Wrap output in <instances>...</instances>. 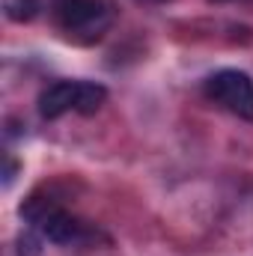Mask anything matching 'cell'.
Returning <instances> with one entry per match:
<instances>
[{
  "label": "cell",
  "mask_w": 253,
  "mask_h": 256,
  "mask_svg": "<svg viewBox=\"0 0 253 256\" xmlns=\"http://www.w3.org/2000/svg\"><path fill=\"white\" fill-rule=\"evenodd\" d=\"M39 9H42L39 0H3V12H6V18L15 21V24L33 21V18L39 15Z\"/></svg>",
  "instance_id": "6"
},
{
  "label": "cell",
  "mask_w": 253,
  "mask_h": 256,
  "mask_svg": "<svg viewBox=\"0 0 253 256\" xmlns=\"http://www.w3.org/2000/svg\"><path fill=\"white\" fill-rule=\"evenodd\" d=\"M206 96L230 114L253 120V80L238 68H220L206 80Z\"/></svg>",
  "instance_id": "3"
},
{
  "label": "cell",
  "mask_w": 253,
  "mask_h": 256,
  "mask_svg": "<svg viewBox=\"0 0 253 256\" xmlns=\"http://www.w3.org/2000/svg\"><path fill=\"white\" fill-rule=\"evenodd\" d=\"M104 98H108V90H104L102 84L80 80V90H78V104H74V110H78L80 116H92V114H98V108L104 104Z\"/></svg>",
  "instance_id": "5"
},
{
  "label": "cell",
  "mask_w": 253,
  "mask_h": 256,
  "mask_svg": "<svg viewBox=\"0 0 253 256\" xmlns=\"http://www.w3.org/2000/svg\"><path fill=\"white\" fill-rule=\"evenodd\" d=\"M21 218L27 224H33V230L54 242V244H74L80 242L84 236V224H78L68 212H63L57 202L51 200H42V196H30L24 206H21Z\"/></svg>",
  "instance_id": "1"
},
{
  "label": "cell",
  "mask_w": 253,
  "mask_h": 256,
  "mask_svg": "<svg viewBox=\"0 0 253 256\" xmlns=\"http://www.w3.org/2000/svg\"><path fill=\"white\" fill-rule=\"evenodd\" d=\"M57 18L68 36H74L80 42H92L108 30L110 9L104 0H60Z\"/></svg>",
  "instance_id": "2"
},
{
  "label": "cell",
  "mask_w": 253,
  "mask_h": 256,
  "mask_svg": "<svg viewBox=\"0 0 253 256\" xmlns=\"http://www.w3.org/2000/svg\"><path fill=\"white\" fill-rule=\"evenodd\" d=\"M18 256H42V242L36 232H21L18 236Z\"/></svg>",
  "instance_id": "7"
},
{
  "label": "cell",
  "mask_w": 253,
  "mask_h": 256,
  "mask_svg": "<svg viewBox=\"0 0 253 256\" xmlns=\"http://www.w3.org/2000/svg\"><path fill=\"white\" fill-rule=\"evenodd\" d=\"M212 3H226V0H212Z\"/></svg>",
  "instance_id": "9"
},
{
  "label": "cell",
  "mask_w": 253,
  "mask_h": 256,
  "mask_svg": "<svg viewBox=\"0 0 253 256\" xmlns=\"http://www.w3.org/2000/svg\"><path fill=\"white\" fill-rule=\"evenodd\" d=\"M15 173H18V164H15L12 158H6V161H3V188H9V185L15 182Z\"/></svg>",
  "instance_id": "8"
},
{
  "label": "cell",
  "mask_w": 253,
  "mask_h": 256,
  "mask_svg": "<svg viewBox=\"0 0 253 256\" xmlns=\"http://www.w3.org/2000/svg\"><path fill=\"white\" fill-rule=\"evenodd\" d=\"M78 90H80V80H57L48 90H42V96H39V116L42 120H60L63 114L74 110Z\"/></svg>",
  "instance_id": "4"
}]
</instances>
